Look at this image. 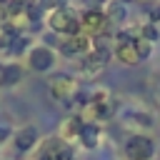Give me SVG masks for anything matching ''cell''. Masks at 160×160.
Wrapping results in <instances>:
<instances>
[{"label":"cell","instance_id":"1","mask_svg":"<svg viewBox=\"0 0 160 160\" xmlns=\"http://www.w3.org/2000/svg\"><path fill=\"white\" fill-rule=\"evenodd\" d=\"M50 28H52V32H60V35L72 38V35H80V18L72 10L60 8V10H52L50 12Z\"/></svg>","mask_w":160,"mask_h":160},{"label":"cell","instance_id":"2","mask_svg":"<svg viewBox=\"0 0 160 160\" xmlns=\"http://www.w3.org/2000/svg\"><path fill=\"white\" fill-rule=\"evenodd\" d=\"M125 152L130 160H150L152 152H155V145L148 135H132L125 145Z\"/></svg>","mask_w":160,"mask_h":160},{"label":"cell","instance_id":"3","mask_svg":"<svg viewBox=\"0 0 160 160\" xmlns=\"http://www.w3.org/2000/svg\"><path fill=\"white\" fill-rule=\"evenodd\" d=\"M50 92H52V98L70 102V98H75V92H78V85L70 75H55L50 80Z\"/></svg>","mask_w":160,"mask_h":160},{"label":"cell","instance_id":"4","mask_svg":"<svg viewBox=\"0 0 160 160\" xmlns=\"http://www.w3.org/2000/svg\"><path fill=\"white\" fill-rule=\"evenodd\" d=\"M28 60H30V68H32V70L45 72V70L52 68L55 55H52V50H50L48 45H38V48H32V50L28 52Z\"/></svg>","mask_w":160,"mask_h":160},{"label":"cell","instance_id":"5","mask_svg":"<svg viewBox=\"0 0 160 160\" xmlns=\"http://www.w3.org/2000/svg\"><path fill=\"white\" fill-rule=\"evenodd\" d=\"M108 28V18H105V12H100V10H88L82 18H80V30H85V32H90V35H98V32H102Z\"/></svg>","mask_w":160,"mask_h":160},{"label":"cell","instance_id":"6","mask_svg":"<svg viewBox=\"0 0 160 160\" xmlns=\"http://www.w3.org/2000/svg\"><path fill=\"white\" fill-rule=\"evenodd\" d=\"M88 40H90V38H85V35H72V38L60 40L58 45H60V52H62V55H78V52L90 50V42H88Z\"/></svg>","mask_w":160,"mask_h":160},{"label":"cell","instance_id":"7","mask_svg":"<svg viewBox=\"0 0 160 160\" xmlns=\"http://www.w3.org/2000/svg\"><path fill=\"white\" fill-rule=\"evenodd\" d=\"M115 55H118V60H122L125 65H138V62H140V55H138V50H135V40L118 42Z\"/></svg>","mask_w":160,"mask_h":160},{"label":"cell","instance_id":"8","mask_svg":"<svg viewBox=\"0 0 160 160\" xmlns=\"http://www.w3.org/2000/svg\"><path fill=\"white\" fill-rule=\"evenodd\" d=\"M35 142H38V130H35L32 125H28V128L18 130V135H15V148H18L20 152L30 150V148H32Z\"/></svg>","mask_w":160,"mask_h":160},{"label":"cell","instance_id":"9","mask_svg":"<svg viewBox=\"0 0 160 160\" xmlns=\"http://www.w3.org/2000/svg\"><path fill=\"white\" fill-rule=\"evenodd\" d=\"M20 80H22V68H20V65L10 62V65H5V68L0 70V85H2V88H12V85H18Z\"/></svg>","mask_w":160,"mask_h":160},{"label":"cell","instance_id":"10","mask_svg":"<svg viewBox=\"0 0 160 160\" xmlns=\"http://www.w3.org/2000/svg\"><path fill=\"white\" fill-rule=\"evenodd\" d=\"M78 140L82 142V148L92 150V148L98 145V140H100V128H98V125H92V122H85V125L80 128V135H78Z\"/></svg>","mask_w":160,"mask_h":160},{"label":"cell","instance_id":"11","mask_svg":"<svg viewBox=\"0 0 160 160\" xmlns=\"http://www.w3.org/2000/svg\"><path fill=\"white\" fill-rule=\"evenodd\" d=\"M105 18H108V22H122V20L128 18V12H125V5H122V2H108Z\"/></svg>","mask_w":160,"mask_h":160},{"label":"cell","instance_id":"12","mask_svg":"<svg viewBox=\"0 0 160 160\" xmlns=\"http://www.w3.org/2000/svg\"><path fill=\"white\" fill-rule=\"evenodd\" d=\"M80 128H82V122H80V118H70V120L65 122V128L60 130V138H62V140H70V138H78V135H80Z\"/></svg>","mask_w":160,"mask_h":160},{"label":"cell","instance_id":"13","mask_svg":"<svg viewBox=\"0 0 160 160\" xmlns=\"http://www.w3.org/2000/svg\"><path fill=\"white\" fill-rule=\"evenodd\" d=\"M25 12H28V18H30L32 22H38L40 15H42V5H40V0H30V2L25 5Z\"/></svg>","mask_w":160,"mask_h":160},{"label":"cell","instance_id":"14","mask_svg":"<svg viewBox=\"0 0 160 160\" xmlns=\"http://www.w3.org/2000/svg\"><path fill=\"white\" fill-rule=\"evenodd\" d=\"M135 50H138L140 60H148V58H150V52H152V42H148V40L138 38V40H135Z\"/></svg>","mask_w":160,"mask_h":160},{"label":"cell","instance_id":"15","mask_svg":"<svg viewBox=\"0 0 160 160\" xmlns=\"http://www.w3.org/2000/svg\"><path fill=\"white\" fill-rule=\"evenodd\" d=\"M25 48H28V38H20V35L12 38V42H10V52H12V55H20Z\"/></svg>","mask_w":160,"mask_h":160},{"label":"cell","instance_id":"16","mask_svg":"<svg viewBox=\"0 0 160 160\" xmlns=\"http://www.w3.org/2000/svg\"><path fill=\"white\" fill-rule=\"evenodd\" d=\"M140 38L142 40H148V42H152V40H158V28L150 22V25H145L142 30H140Z\"/></svg>","mask_w":160,"mask_h":160},{"label":"cell","instance_id":"17","mask_svg":"<svg viewBox=\"0 0 160 160\" xmlns=\"http://www.w3.org/2000/svg\"><path fill=\"white\" fill-rule=\"evenodd\" d=\"M25 5H28L25 0H8V12L10 15H18V12L25 10Z\"/></svg>","mask_w":160,"mask_h":160},{"label":"cell","instance_id":"18","mask_svg":"<svg viewBox=\"0 0 160 160\" xmlns=\"http://www.w3.org/2000/svg\"><path fill=\"white\" fill-rule=\"evenodd\" d=\"M148 15H150V22L155 25V22L160 20V5H158V2H150V5H148Z\"/></svg>","mask_w":160,"mask_h":160},{"label":"cell","instance_id":"19","mask_svg":"<svg viewBox=\"0 0 160 160\" xmlns=\"http://www.w3.org/2000/svg\"><path fill=\"white\" fill-rule=\"evenodd\" d=\"M42 8H50V10H60L62 8V0H40Z\"/></svg>","mask_w":160,"mask_h":160},{"label":"cell","instance_id":"20","mask_svg":"<svg viewBox=\"0 0 160 160\" xmlns=\"http://www.w3.org/2000/svg\"><path fill=\"white\" fill-rule=\"evenodd\" d=\"M8 138H10V130H8L5 125H0V142H5Z\"/></svg>","mask_w":160,"mask_h":160},{"label":"cell","instance_id":"21","mask_svg":"<svg viewBox=\"0 0 160 160\" xmlns=\"http://www.w3.org/2000/svg\"><path fill=\"white\" fill-rule=\"evenodd\" d=\"M90 2H95V5H108L110 0H90Z\"/></svg>","mask_w":160,"mask_h":160},{"label":"cell","instance_id":"22","mask_svg":"<svg viewBox=\"0 0 160 160\" xmlns=\"http://www.w3.org/2000/svg\"><path fill=\"white\" fill-rule=\"evenodd\" d=\"M122 2H130V0H122Z\"/></svg>","mask_w":160,"mask_h":160},{"label":"cell","instance_id":"23","mask_svg":"<svg viewBox=\"0 0 160 160\" xmlns=\"http://www.w3.org/2000/svg\"><path fill=\"white\" fill-rule=\"evenodd\" d=\"M0 2H8V0H0Z\"/></svg>","mask_w":160,"mask_h":160}]
</instances>
